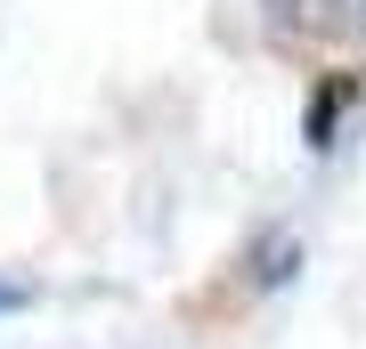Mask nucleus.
<instances>
[{
  "label": "nucleus",
  "instance_id": "nucleus-1",
  "mask_svg": "<svg viewBox=\"0 0 366 349\" xmlns=\"http://www.w3.org/2000/svg\"><path fill=\"white\" fill-rule=\"evenodd\" d=\"M0 309H16V285H0Z\"/></svg>",
  "mask_w": 366,
  "mask_h": 349
}]
</instances>
